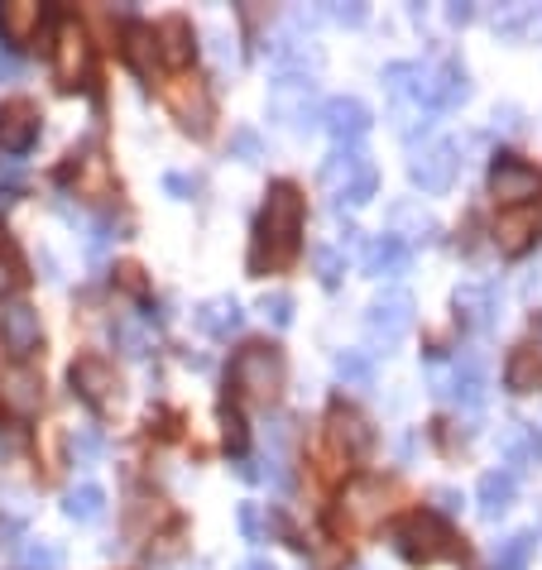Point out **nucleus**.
Here are the masks:
<instances>
[{
  "label": "nucleus",
  "mask_w": 542,
  "mask_h": 570,
  "mask_svg": "<svg viewBox=\"0 0 542 570\" xmlns=\"http://www.w3.org/2000/svg\"><path fill=\"white\" fill-rule=\"evenodd\" d=\"M298 235H303V192L293 183H274L269 197H264L260 226H255V250H250V269H284L298 250Z\"/></svg>",
  "instance_id": "obj_1"
},
{
  "label": "nucleus",
  "mask_w": 542,
  "mask_h": 570,
  "mask_svg": "<svg viewBox=\"0 0 542 570\" xmlns=\"http://www.w3.org/2000/svg\"><path fill=\"white\" fill-rule=\"evenodd\" d=\"M322 187L336 206H365L380 187V168L360 144H336V154L322 163Z\"/></svg>",
  "instance_id": "obj_2"
},
{
  "label": "nucleus",
  "mask_w": 542,
  "mask_h": 570,
  "mask_svg": "<svg viewBox=\"0 0 542 570\" xmlns=\"http://www.w3.org/2000/svg\"><path fill=\"white\" fill-rule=\"evenodd\" d=\"M389 542H394V551L413 566H432V561H442V556H456V532L442 523L437 513L399 518V523L389 527Z\"/></svg>",
  "instance_id": "obj_3"
},
{
  "label": "nucleus",
  "mask_w": 542,
  "mask_h": 570,
  "mask_svg": "<svg viewBox=\"0 0 542 570\" xmlns=\"http://www.w3.org/2000/svg\"><path fill=\"white\" fill-rule=\"evenodd\" d=\"M231 384L255 403H269L284 388V355L274 345H245L231 365Z\"/></svg>",
  "instance_id": "obj_4"
},
{
  "label": "nucleus",
  "mask_w": 542,
  "mask_h": 570,
  "mask_svg": "<svg viewBox=\"0 0 542 570\" xmlns=\"http://www.w3.org/2000/svg\"><path fill=\"white\" fill-rule=\"evenodd\" d=\"M269 116L279 120V125H293V130H308V125H322V106L317 96H312V77L308 68H284L279 82H274L269 92Z\"/></svg>",
  "instance_id": "obj_5"
},
{
  "label": "nucleus",
  "mask_w": 542,
  "mask_h": 570,
  "mask_svg": "<svg viewBox=\"0 0 542 570\" xmlns=\"http://www.w3.org/2000/svg\"><path fill=\"white\" fill-rule=\"evenodd\" d=\"M408 326H413V293H408V288H384V293L370 302V312H365L370 345H375V350L399 345L408 336Z\"/></svg>",
  "instance_id": "obj_6"
},
{
  "label": "nucleus",
  "mask_w": 542,
  "mask_h": 570,
  "mask_svg": "<svg viewBox=\"0 0 542 570\" xmlns=\"http://www.w3.org/2000/svg\"><path fill=\"white\" fill-rule=\"evenodd\" d=\"M466 96H471V82H466V72L456 63H418V92L413 101H423L427 111H451V106H461Z\"/></svg>",
  "instance_id": "obj_7"
},
{
  "label": "nucleus",
  "mask_w": 542,
  "mask_h": 570,
  "mask_svg": "<svg viewBox=\"0 0 542 570\" xmlns=\"http://www.w3.org/2000/svg\"><path fill=\"white\" fill-rule=\"evenodd\" d=\"M456 154H461V144H456V140H432V144H423V149L413 154V163H408V178H413V187L427 192V197L447 192L451 178H456V163H461Z\"/></svg>",
  "instance_id": "obj_8"
},
{
  "label": "nucleus",
  "mask_w": 542,
  "mask_h": 570,
  "mask_svg": "<svg viewBox=\"0 0 542 570\" xmlns=\"http://www.w3.org/2000/svg\"><path fill=\"white\" fill-rule=\"evenodd\" d=\"M542 192V168L514 159V154H499L490 163V197L504 206H528Z\"/></svg>",
  "instance_id": "obj_9"
},
{
  "label": "nucleus",
  "mask_w": 542,
  "mask_h": 570,
  "mask_svg": "<svg viewBox=\"0 0 542 570\" xmlns=\"http://www.w3.org/2000/svg\"><path fill=\"white\" fill-rule=\"evenodd\" d=\"M92 72V44L72 20H58V44H53V77L63 87H82Z\"/></svg>",
  "instance_id": "obj_10"
},
{
  "label": "nucleus",
  "mask_w": 542,
  "mask_h": 570,
  "mask_svg": "<svg viewBox=\"0 0 542 570\" xmlns=\"http://www.w3.org/2000/svg\"><path fill=\"white\" fill-rule=\"evenodd\" d=\"M168 111L183 120V130H192V135H207L212 130V92L202 87L197 77H178L173 87H168Z\"/></svg>",
  "instance_id": "obj_11"
},
{
  "label": "nucleus",
  "mask_w": 542,
  "mask_h": 570,
  "mask_svg": "<svg viewBox=\"0 0 542 570\" xmlns=\"http://www.w3.org/2000/svg\"><path fill=\"white\" fill-rule=\"evenodd\" d=\"M504 384H509L514 393H533V388H542V317H533V331H528V341H519V345L509 350Z\"/></svg>",
  "instance_id": "obj_12"
},
{
  "label": "nucleus",
  "mask_w": 542,
  "mask_h": 570,
  "mask_svg": "<svg viewBox=\"0 0 542 570\" xmlns=\"http://www.w3.org/2000/svg\"><path fill=\"white\" fill-rule=\"evenodd\" d=\"M322 125L336 144H360L370 130V106L360 96H332V101H322Z\"/></svg>",
  "instance_id": "obj_13"
},
{
  "label": "nucleus",
  "mask_w": 542,
  "mask_h": 570,
  "mask_svg": "<svg viewBox=\"0 0 542 570\" xmlns=\"http://www.w3.org/2000/svg\"><path fill=\"white\" fill-rule=\"evenodd\" d=\"M327 432H332V446H336V451H341L346 460H365L370 446H375V427H370V422L360 417L356 408H346V403L332 408Z\"/></svg>",
  "instance_id": "obj_14"
},
{
  "label": "nucleus",
  "mask_w": 542,
  "mask_h": 570,
  "mask_svg": "<svg viewBox=\"0 0 542 570\" xmlns=\"http://www.w3.org/2000/svg\"><path fill=\"white\" fill-rule=\"evenodd\" d=\"M533 240H542V197H538V206L533 202L514 206V211H504L495 221V245L504 254H523Z\"/></svg>",
  "instance_id": "obj_15"
},
{
  "label": "nucleus",
  "mask_w": 542,
  "mask_h": 570,
  "mask_svg": "<svg viewBox=\"0 0 542 570\" xmlns=\"http://www.w3.org/2000/svg\"><path fill=\"white\" fill-rule=\"evenodd\" d=\"M39 312L29 307V302H10L5 312H0V341L15 360H29L34 350H39Z\"/></svg>",
  "instance_id": "obj_16"
},
{
  "label": "nucleus",
  "mask_w": 542,
  "mask_h": 570,
  "mask_svg": "<svg viewBox=\"0 0 542 570\" xmlns=\"http://www.w3.org/2000/svg\"><path fill=\"white\" fill-rule=\"evenodd\" d=\"M451 307H456V322L471 326V331H490L499 322V293L490 283H461L451 293Z\"/></svg>",
  "instance_id": "obj_17"
},
{
  "label": "nucleus",
  "mask_w": 542,
  "mask_h": 570,
  "mask_svg": "<svg viewBox=\"0 0 542 570\" xmlns=\"http://www.w3.org/2000/svg\"><path fill=\"white\" fill-rule=\"evenodd\" d=\"M442 398H451L456 408H480L490 398V379H485V360L480 355H471V360H461V365H456L451 374H447V384L437 388Z\"/></svg>",
  "instance_id": "obj_18"
},
{
  "label": "nucleus",
  "mask_w": 542,
  "mask_h": 570,
  "mask_svg": "<svg viewBox=\"0 0 542 570\" xmlns=\"http://www.w3.org/2000/svg\"><path fill=\"white\" fill-rule=\"evenodd\" d=\"M68 379H72V388H77L92 408H111V398H116V369L106 365L101 355H82L77 365H72Z\"/></svg>",
  "instance_id": "obj_19"
},
{
  "label": "nucleus",
  "mask_w": 542,
  "mask_h": 570,
  "mask_svg": "<svg viewBox=\"0 0 542 570\" xmlns=\"http://www.w3.org/2000/svg\"><path fill=\"white\" fill-rule=\"evenodd\" d=\"M341 518L346 527H375L384 518V484L380 480H356L341 494Z\"/></svg>",
  "instance_id": "obj_20"
},
{
  "label": "nucleus",
  "mask_w": 542,
  "mask_h": 570,
  "mask_svg": "<svg viewBox=\"0 0 542 570\" xmlns=\"http://www.w3.org/2000/svg\"><path fill=\"white\" fill-rule=\"evenodd\" d=\"M39 140V111L29 101H10L0 106V149L5 154H24Z\"/></svg>",
  "instance_id": "obj_21"
},
{
  "label": "nucleus",
  "mask_w": 542,
  "mask_h": 570,
  "mask_svg": "<svg viewBox=\"0 0 542 570\" xmlns=\"http://www.w3.org/2000/svg\"><path fill=\"white\" fill-rule=\"evenodd\" d=\"M514 494H519V480H514V470H490V475H480L475 484V504H480V518H504L514 504Z\"/></svg>",
  "instance_id": "obj_22"
},
{
  "label": "nucleus",
  "mask_w": 542,
  "mask_h": 570,
  "mask_svg": "<svg viewBox=\"0 0 542 570\" xmlns=\"http://www.w3.org/2000/svg\"><path fill=\"white\" fill-rule=\"evenodd\" d=\"M413 264V245L404 235H380L375 245L365 250V274L370 278H394V274H408Z\"/></svg>",
  "instance_id": "obj_23"
},
{
  "label": "nucleus",
  "mask_w": 542,
  "mask_h": 570,
  "mask_svg": "<svg viewBox=\"0 0 542 570\" xmlns=\"http://www.w3.org/2000/svg\"><path fill=\"white\" fill-rule=\"evenodd\" d=\"M240 326H245V312L236 298H212L197 307V331H207L212 341H231Z\"/></svg>",
  "instance_id": "obj_24"
},
{
  "label": "nucleus",
  "mask_w": 542,
  "mask_h": 570,
  "mask_svg": "<svg viewBox=\"0 0 542 570\" xmlns=\"http://www.w3.org/2000/svg\"><path fill=\"white\" fill-rule=\"evenodd\" d=\"M44 20H48V10L34 5V0H10V5H0V34H5V44H29Z\"/></svg>",
  "instance_id": "obj_25"
},
{
  "label": "nucleus",
  "mask_w": 542,
  "mask_h": 570,
  "mask_svg": "<svg viewBox=\"0 0 542 570\" xmlns=\"http://www.w3.org/2000/svg\"><path fill=\"white\" fill-rule=\"evenodd\" d=\"M39 398H44V388H39V374L34 369L15 365V369L0 374V403H10L20 417H29V412L39 408Z\"/></svg>",
  "instance_id": "obj_26"
},
{
  "label": "nucleus",
  "mask_w": 542,
  "mask_h": 570,
  "mask_svg": "<svg viewBox=\"0 0 542 570\" xmlns=\"http://www.w3.org/2000/svg\"><path fill=\"white\" fill-rule=\"evenodd\" d=\"M154 44H159V63H168V68H188L192 53H197L188 20H164L159 29H154Z\"/></svg>",
  "instance_id": "obj_27"
},
{
  "label": "nucleus",
  "mask_w": 542,
  "mask_h": 570,
  "mask_svg": "<svg viewBox=\"0 0 542 570\" xmlns=\"http://www.w3.org/2000/svg\"><path fill=\"white\" fill-rule=\"evenodd\" d=\"M125 63L140 72V77H154V68H159V44H154V29L149 24H125Z\"/></svg>",
  "instance_id": "obj_28"
},
{
  "label": "nucleus",
  "mask_w": 542,
  "mask_h": 570,
  "mask_svg": "<svg viewBox=\"0 0 542 570\" xmlns=\"http://www.w3.org/2000/svg\"><path fill=\"white\" fill-rule=\"evenodd\" d=\"M499 451H504V460L509 465H538L542 460V436L528 427V422H514V427H504V436H499Z\"/></svg>",
  "instance_id": "obj_29"
},
{
  "label": "nucleus",
  "mask_w": 542,
  "mask_h": 570,
  "mask_svg": "<svg viewBox=\"0 0 542 570\" xmlns=\"http://www.w3.org/2000/svg\"><path fill=\"white\" fill-rule=\"evenodd\" d=\"M63 513L72 518V523H96V518L106 513V489L101 484H72V489L63 494Z\"/></svg>",
  "instance_id": "obj_30"
},
{
  "label": "nucleus",
  "mask_w": 542,
  "mask_h": 570,
  "mask_svg": "<svg viewBox=\"0 0 542 570\" xmlns=\"http://www.w3.org/2000/svg\"><path fill=\"white\" fill-rule=\"evenodd\" d=\"M495 34H504V39H533V34H542V10L538 5H499Z\"/></svg>",
  "instance_id": "obj_31"
},
{
  "label": "nucleus",
  "mask_w": 542,
  "mask_h": 570,
  "mask_svg": "<svg viewBox=\"0 0 542 570\" xmlns=\"http://www.w3.org/2000/svg\"><path fill=\"white\" fill-rule=\"evenodd\" d=\"M533 551H538V532H514L509 542H499V551H495V570H528Z\"/></svg>",
  "instance_id": "obj_32"
},
{
  "label": "nucleus",
  "mask_w": 542,
  "mask_h": 570,
  "mask_svg": "<svg viewBox=\"0 0 542 570\" xmlns=\"http://www.w3.org/2000/svg\"><path fill=\"white\" fill-rule=\"evenodd\" d=\"M336 379L365 388L370 379H375V360H370L365 350H341V355H336Z\"/></svg>",
  "instance_id": "obj_33"
},
{
  "label": "nucleus",
  "mask_w": 542,
  "mask_h": 570,
  "mask_svg": "<svg viewBox=\"0 0 542 570\" xmlns=\"http://www.w3.org/2000/svg\"><path fill=\"white\" fill-rule=\"evenodd\" d=\"M111 336H116V345L125 350L130 360H140L144 350H149V336H144V326H140L135 317H116V322H111Z\"/></svg>",
  "instance_id": "obj_34"
},
{
  "label": "nucleus",
  "mask_w": 542,
  "mask_h": 570,
  "mask_svg": "<svg viewBox=\"0 0 542 570\" xmlns=\"http://www.w3.org/2000/svg\"><path fill=\"white\" fill-rule=\"evenodd\" d=\"M68 446H72V460H77V465H92V460L106 451V441L92 427H77V432L68 436Z\"/></svg>",
  "instance_id": "obj_35"
},
{
  "label": "nucleus",
  "mask_w": 542,
  "mask_h": 570,
  "mask_svg": "<svg viewBox=\"0 0 542 570\" xmlns=\"http://www.w3.org/2000/svg\"><path fill=\"white\" fill-rule=\"evenodd\" d=\"M312 269H317L322 283H341V274H346V254L341 250H312Z\"/></svg>",
  "instance_id": "obj_36"
},
{
  "label": "nucleus",
  "mask_w": 542,
  "mask_h": 570,
  "mask_svg": "<svg viewBox=\"0 0 542 570\" xmlns=\"http://www.w3.org/2000/svg\"><path fill=\"white\" fill-rule=\"evenodd\" d=\"M384 87L394 96H413L418 92V63H389L384 68Z\"/></svg>",
  "instance_id": "obj_37"
},
{
  "label": "nucleus",
  "mask_w": 542,
  "mask_h": 570,
  "mask_svg": "<svg viewBox=\"0 0 542 570\" xmlns=\"http://www.w3.org/2000/svg\"><path fill=\"white\" fill-rule=\"evenodd\" d=\"M58 566H63V551L53 542H29L24 547V570H58Z\"/></svg>",
  "instance_id": "obj_38"
},
{
  "label": "nucleus",
  "mask_w": 542,
  "mask_h": 570,
  "mask_svg": "<svg viewBox=\"0 0 542 570\" xmlns=\"http://www.w3.org/2000/svg\"><path fill=\"white\" fill-rule=\"evenodd\" d=\"M394 226H413V235L408 240H432L437 235V221L423 211H413V206H394Z\"/></svg>",
  "instance_id": "obj_39"
},
{
  "label": "nucleus",
  "mask_w": 542,
  "mask_h": 570,
  "mask_svg": "<svg viewBox=\"0 0 542 570\" xmlns=\"http://www.w3.org/2000/svg\"><path fill=\"white\" fill-rule=\"evenodd\" d=\"M231 154L240 163H260L264 159V140L255 135V130H236L231 135Z\"/></svg>",
  "instance_id": "obj_40"
},
{
  "label": "nucleus",
  "mask_w": 542,
  "mask_h": 570,
  "mask_svg": "<svg viewBox=\"0 0 542 570\" xmlns=\"http://www.w3.org/2000/svg\"><path fill=\"white\" fill-rule=\"evenodd\" d=\"M260 312L274 326H288V322H293V298H288V293H264L260 298Z\"/></svg>",
  "instance_id": "obj_41"
},
{
  "label": "nucleus",
  "mask_w": 542,
  "mask_h": 570,
  "mask_svg": "<svg viewBox=\"0 0 542 570\" xmlns=\"http://www.w3.org/2000/svg\"><path fill=\"white\" fill-rule=\"evenodd\" d=\"M221 432H226V446H231V451H245V417H240L231 403L221 408Z\"/></svg>",
  "instance_id": "obj_42"
},
{
  "label": "nucleus",
  "mask_w": 542,
  "mask_h": 570,
  "mask_svg": "<svg viewBox=\"0 0 542 570\" xmlns=\"http://www.w3.org/2000/svg\"><path fill=\"white\" fill-rule=\"evenodd\" d=\"M15 288H20V259L10 245H0V298L15 293Z\"/></svg>",
  "instance_id": "obj_43"
},
{
  "label": "nucleus",
  "mask_w": 542,
  "mask_h": 570,
  "mask_svg": "<svg viewBox=\"0 0 542 570\" xmlns=\"http://www.w3.org/2000/svg\"><path fill=\"white\" fill-rule=\"evenodd\" d=\"M327 15H332L336 24H365V20H370V5H360V0H346V5H332Z\"/></svg>",
  "instance_id": "obj_44"
},
{
  "label": "nucleus",
  "mask_w": 542,
  "mask_h": 570,
  "mask_svg": "<svg viewBox=\"0 0 542 570\" xmlns=\"http://www.w3.org/2000/svg\"><path fill=\"white\" fill-rule=\"evenodd\" d=\"M240 532H245V542H264V523L255 504H240Z\"/></svg>",
  "instance_id": "obj_45"
},
{
  "label": "nucleus",
  "mask_w": 542,
  "mask_h": 570,
  "mask_svg": "<svg viewBox=\"0 0 542 570\" xmlns=\"http://www.w3.org/2000/svg\"><path fill=\"white\" fill-rule=\"evenodd\" d=\"M106 245H111V221H96L92 226V240H87V250H92V259H101Z\"/></svg>",
  "instance_id": "obj_46"
},
{
  "label": "nucleus",
  "mask_w": 542,
  "mask_h": 570,
  "mask_svg": "<svg viewBox=\"0 0 542 570\" xmlns=\"http://www.w3.org/2000/svg\"><path fill=\"white\" fill-rule=\"evenodd\" d=\"M432 499H437L442 513H456V508H461V494H456V489H437Z\"/></svg>",
  "instance_id": "obj_47"
},
{
  "label": "nucleus",
  "mask_w": 542,
  "mask_h": 570,
  "mask_svg": "<svg viewBox=\"0 0 542 570\" xmlns=\"http://www.w3.org/2000/svg\"><path fill=\"white\" fill-rule=\"evenodd\" d=\"M164 187L173 192V197H192V183H188L183 173H168V178H164Z\"/></svg>",
  "instance_id": "obj_48"
},
{
  "label": "nucleus",
  "mask_w": 542,
  "mask_h": 570,
  "mask_svg": "<svg viewBox=\"0 0 542 570\" xmlns=\"http://www.w3.org/2000/svg\"><path fill=\"white\" fill-rule=\"evenodd\" d=\"M447 20H451V24H466V20H475V10L466 5V0H456V5L447 10Z\"/></svg>",
  "instance_id": "obj_49"
},
{
  "label": "nucleus",
  "mask_w": 542,
  "mask_h": 570,
  "mask_svg": "<svg viewBox=\"0 0 542 570\" xmlns=\"http://www.w3.org/2000/svg\"><path fill=\"white\" fill-rule=\"evenodd\" d=\"M0 77H20V63H15V58H10V53H0Z\"/></svg>",
  "instance_id": "obj_50"
},
{
  "label": "nucleus",
  "mask_w": 542,
  "mask_h": 570,
  "mask_svg": "<svg viewBox=\"0 0 542 570\" xmlns=\"http://www.w3.org/2000/svg\"><path fill=\"white\" fill-rule=\"evenodd\" d=\"M240 570H279V566H274V561H264V556H250V561L240 566Z\"/></svg>",
  "instance_id": "obj_51"
},
{
  "label": "nucleus",
  "mask_w": 542,
  "mask_h": 570,
  "mask_svg": "<svg viewBox=\"0 0 542 570\" xmlns=\"http://www.w3.org/2000/svg\"><path fill=\"white\" fill-rule=\"evenodd\" d=\"M538 527H542V523H538Z\"/></svg>",
  "instance_id": "obj_52"
}]
</instances>
